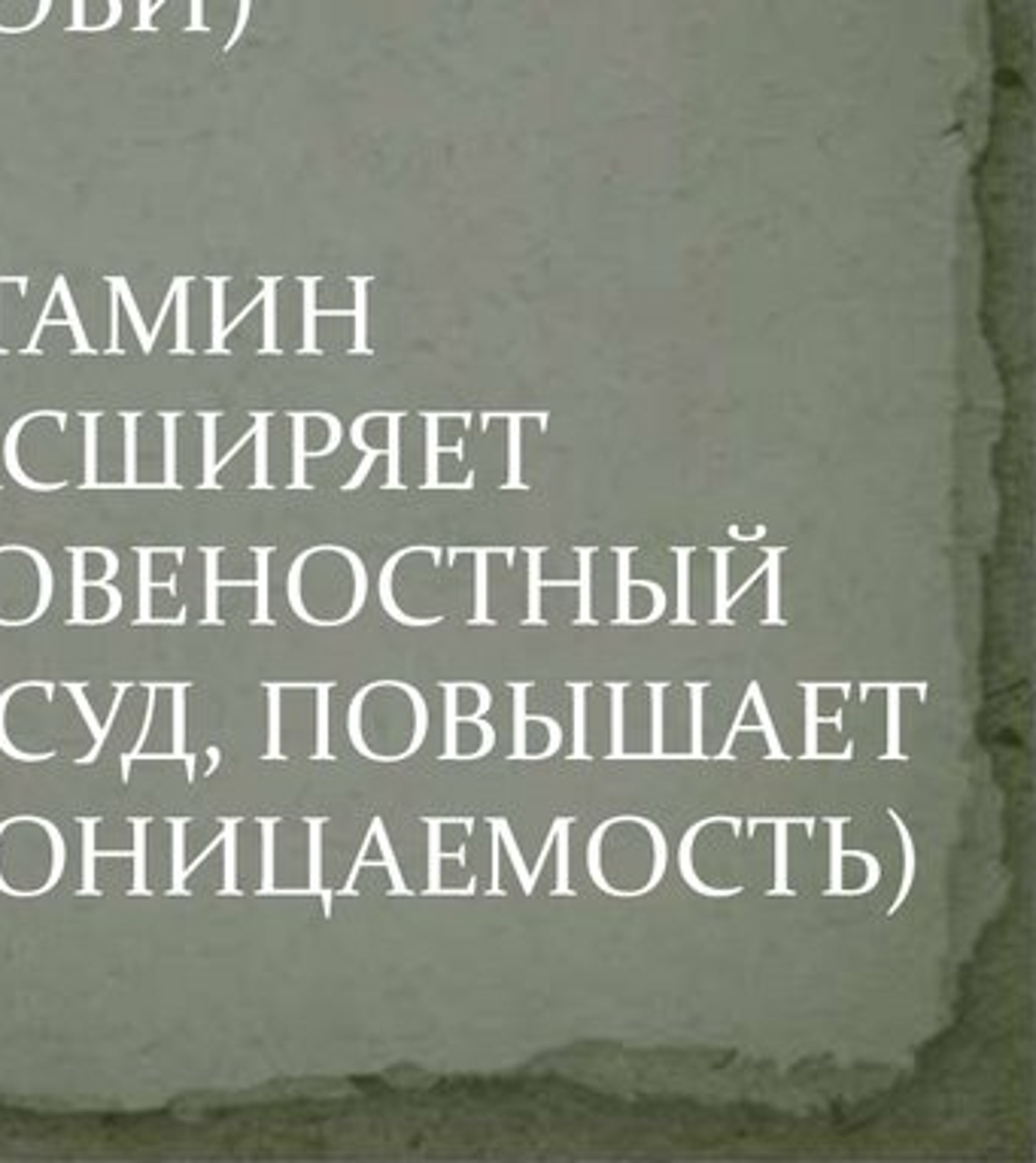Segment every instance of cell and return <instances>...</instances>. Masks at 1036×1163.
<instances>
[{
  "label": "cell",
  "instance_id": "1",
  "mask_svg": "<svg viewBox=\"0 0 1036 1163\" xmlns=\"http://www.w3.org/2000/svg\"><path fill=\"white\" fill-rule=\"evenodd\" d=\"M131 687H134L131 680H116V699H113V708H110V717H107V723L101 727V723L94 720V711H91V705H89V699H86V683H83V680H67V690H71V696L76 699L79 714H83V720L89 723V729H91V735H94L91 750H89L86 757H79L76 765H89V762H94V760L101 757V747H104V742H107V735H110V727H113L116 717H119L122 699H125V693H128Z\"/></svg>",
  "mask_w": 1036,
  "mask_h": 1163
},
{
  "label": "cell",
  "instance_id": "2",
  "mask_svg": "<svg viewBox=\"0 0 1036 1163\" xmlns=\"http://www.w3.org/2000/svg\"><path fill=\"white\" fill-rule=\"evenodd\" d=\"M56 304H58V286H56V280H52V289H49V295H46V304H43V313H40V322H37V328L31 332V340H28V347H25V352H40V340H43V335L49 332V328H56V325H67L71 328V335H74V350L76 352H94V347L89 344V335H86V325H76L74 319H56Z\"/></svg>",
  "mask_w": 1036,
  "mask_h": 1163
},
{
  "label": "cell",
  "instance_id": "3",
  "mask_svg": "<svg viewBox=\"0 0 1036 1163\" xmlns=\"http://www.w3.org/2000/svg\"><path fill=\"white\" fill-rule=\"evenodd\" d=\"M802 693H806V760H821V757H836V760H848L854 754V745L845 747V754H817V723H833V727L842 729V711H836L833 717H821L814 708V696L817 690H824V683H799Z\"/></svg>",
  "mask_w": 1036,
  "mask_h": 1163
},
{
  "label": "cell",
  "instance_id": "4",
  "mask_svg": "<svg viewBox=\"0 0 1036 1163\" xmlns=\"http://www.w3.org/2000/svg\"><path fill=\"white\" fill-rule=\"evenodd\" d=\"M165 687L171 690V708H173V750H171V757L186 762V778L195 784L198 781L195 757L186 754V693H189V683H165Z\"/></svg>",
  "mask_w": 1036,
  "mask_h": 1163
},
{
  "label": "cell",
  "instance_id": "5",
  "mask_svg": "<svg viewBox=\"0 0 1036 1163\" xmlns=\"http://www.w3.org/2000/svg\"><path fill=\"white\" fill-rule=\"evenodd\" d=\"M25 687H43L46 690V696L52 699V696H56V683L52 680H22V683H12V687H7L4 690V696H0V750H4L7 757H12V760H22V762H40V760H49V757H56V754H25V750H19L16 745H9V738H7V729H4V714H7V702L12 699V696H16L19 690H25Z\"/></svg>",
  "mask_w": 1036,
  "mask_h": 1163
},
{
  "label": "cell",
  "instance_id": "6",
  "mask_svg": "<svg viewBox=\"0 0 1036 1163\" xmlns=\"http://www.w3.org/2000/svg\"><path fill=\"white\" fill-rule=\"evenodd\" d=\"M107 286H110V292L119 298V307L128 313V319H131L134 335H138V344H140V350H143V352L156 350V335H153V328H146V322H143L140 310H138V301H134V292H131L128 280H125V277H107Z\"/></svg>",
  "mask_w": 1036,
  "mask_h": 1163
},
{
  "label": "cell",
  "instance_id": "7",
  "mask_svg": "<svg viewBox=\"0 0 1036 1163\" xmlns=\"http://www.w3.org/2000/svg\"><path fill=\"white\" fill-rule=\"evenodd\" d=\"M280 277H262V344L258 352H280V335H277V295H280Z\"/></svg>",
  "mask_w": 1036,
  "mask_h": 1163
},
{
  "label": "cell",
  "instance_id": "8",
  "mask_svg": "<svg viewBox=\"0 0 1036 1163\" xmlns=\"http://www.w3.org/2000/svg\"><path fill=\"white\" fill-rule=\"evenodd\" d=\"M912 683H861V696L872 693V690H888V760H906V754H899V693H903Z\"/></svg>",
  "mask_w": 1036,
  "mask_h": 1163
},
{
  "label": "cell",
  "instance_id": "9",
  "mask_svg": "<svg viewBox=\"0 0 1036 1163\" xmlns=\"http://www.w3.org/2000/svg\"><path fill=\"white\" fill-rule=\"evenodd\" d=\"M717 817H708V820H699V824H693L687 832H684V839H681V875H684V881L693 887V891L697 893H705V896H735V893H742V887H730V891H715V887H705L699 878H697V872H693V857H690V847H693V839L699 836L702 832V827H708V824H715Z\"/></svg>",
  "mask_w": 1036,
  "mask_h": 1163
},
{
  "label": "cell",
  "instance_id": "10",
  "mask_svg": "<svg viewBox=\"0 0 1036 1163\" xmlns=\"http://www.w3.org/2000/svg\"><path fill=\"white\" fill-rule=\"evenodd\" d=\"M140 556V614L134 626H168L173 620L165 617H153V556H156V547H138L134 550Z\"/></svg>",
  "mask_w": 1036,
  "mask_h": 1163
},
{
  "label": "cell",
  "instance_id": "11",
  "mask_svg": "<svg viewBox=\"0 0 1036 1163\" xmlns=\"http://www.w3.org/2000/svg\"><path fill=\"white\" fill-rule=\"evenodd\" d=\"M79 422H83V462H86V477H83V489H101L98 481V422L101 414H79Z\"/></svg>",
  "mask_w": 1036,
  "mask_h": 1163
},
{
  "label": "cell",
  "instance_id": "12",
  "mask_svg": "<svg viewBox=\"0 0 1036 1163\" xmlns=\"http://www.w3.org/2000/svg\"><path fill=\"white\" fill-rule=\"evenodd\" d=\"M274 553V547H253L255 556V617L253 626H274V617L268 611V556Z\"/></svg>",
  "mask_w": 1036,
  "mask_h": 1163
},
{
  "label": "cell",
  "instance_id": "13",
  "mask_svg": "<svg viewBox=\"0 0 1036 1163\" xmlns=\"http://www.w3.org/2000/svg\"><path fill=\"white\" fill-rule=\"evenodd\" d=\"M335 683L332 680H307V690L317 693V754L313 760H335L329 754V693Z\"/></svg>",
  "mask_w": 1036,
  "mask_h": 1163
},
{
  "label": "cell",
  "instance_id": "14",
  "mask_svg": "<svg viewBox=\"0 0 1036 1163\" xmlns=\"http://www.w3.org/2000/svg\"><path fill=\"white\" fill-rule=\"evenodd\" d=\"M189 286H192V280L189 277H176L173 283H171V289H173V313H176V325H173V352H189L192 347H189Z\"/></svg>",
  "mask_w": 1036,
  "mask_h": 1163
},
{
  "label": "cell",
  "instance_id": "15",
  "mask_svg": "<svg viewBox=\"0 0 1036 1163\" xmlns=\"http://www.w3.org/2000/svg\"><path fill=\"white\" fill-rule=\"evenodd\" d=\"M891 814V820L896 824V832H899V839H903V854H906V869H903V884H899V893H896V899L891 902V909H888V914H896L899 911V906H903V902L909 899V891H912V881H915V844H912V836H909V827L903 824V817H899L894 809L888 811Z\"/></svg>",
  "mask_w": 1036,
  "mask_h": 1163
},
{
  "label": "cell",
  "instance_id": "16",
  "mask_svg": "<svg viewBox=\"0 0 1036 1163\" xmlns=\"http://www.w3.org/2000/svg\"><path fill=\"white\" fill-rule=\"evenodd\" d=\"M806 820V817H802ZM769 824H775V891L772 896H781V893H794L787 887V827L790 824H799V820H790V817H772Z\"/></svg>",
  "mask_w": 1036,
  "mask_h": 1163
},
{
  "label": "cell",
  "instance_id": "17",
  "mask_svg": "<svg viewBox=\"0 0 1036 1163\" xmlns=\"http://www.w3.org/2000/svg\"><path fill=\"white\" fill-rule=\"evenodd\" d=\"M76 824L83 827V847H86V860H83V887H79L76 891V896H101V887L94 884V851H98V847H94V827H98V820L94 817H76Z\"/></svg>",
  "mask_w": 1036,
  "mask_h": 1163
},
{
  "label": "cell",
  "instance_id": "18",
  "mask_svg": "<svg viewBox=\"0 0 1036 1163\" xmlns=\"http://www.w3.org/2000/svg\"><path fill=\"white\" fill-rule=\"evenodd\" d=\"M225 277H210V304H213V317H210V352H225Z\"/></svg>",
  "mask_w": 1036,
  "mask_h": 1163
},
{
  "label": "cell",
  "instance_id": "19",
  "mask_svg": "<svg viewBox=\"0 0 1036 1163\" xmlns=\"http://www.w3.org/2000/svg\"><path fill=\"white\" fill-rule=\"evenodd\" d=\"M842 827H845V820L830 817V887L824 891V896H845V887H842V857H845Z\"/></svg>",
  "mask_w": 1036,
  "mask_h": 1163
},
{
  "label": "cell",
  "instance_id": "20",
  "mask_svg": "<svg viewBox=\"0 0 1036 1163\" xmlns=\"http://www.w3.org/2000/svg\"><path fill=\"white\" fill-rule=\"evenodd\" d=\"M258 824H262V887H258V893L262 896L283 893L274 887V829H277L280 820L277 817H271V820L262 817Z\"/></svg>",
  "mask_w": 1036,
  "mask_h": 1163
},
{
  "label": "cell",
  "instance_id": "21",
  "mask_svg": "<svg viewBox=\"0 0 1036 1163\" xmlns=\"http://www.w3.org/2000/svg\"><path fill=\"white\" fill-rule=\"evenodd\" d=\"M134 824V887L131 893L134 896H146L149 893V884H146V817H131Z\"/></svg>",
  "mask_w": 1036,
  "mask_h": 1163
},
{
  "label": "cell",
  "instance_id": "22",
  "mask_svg": "<svg viewBox=\"0 0 1036 1163\" xmlns=\"http://www.w3.org/2000/svg\"><path fill=\"white\" fill-rule=\"evenodd\" d=\"M204 556H207V617L204 623L207 626H222L220 617V556H222V547H204Z\"/></svg>",
  "mask_w": 1036,
  "mask_h": 1163
},
{
  "label": "cell",
  "instance_id": "23",
  "mask_svg": "<svg viewBox=\"0 0 1036 1163\" xmlns=\"http://www.w3.org/2000/svg\"><path fill=\"white\" fill-rule=\"evenodd\" d=\"M255 422V481L253 489H268V429H271V414H253Z\"/></svg>",
  "mask_w": 1036,
  "mask_h": 1163
},
{
  "label": "cell",
  "instance_id": "24",
  "mask_svg": "<svg viewBox=\"0 0 1036 1163\" xmlns=\"http://www.w3.org/2000/svg\"><path fill=\"white\" fill-rule=\"evenodd\" d=\"M310 824V884L304 896H320L322 893V827H325V817L320 820H307Z\"/></svg>",
  "mask_w": 1036,
  "mask_h": 1163
},
{
  "label": "cell",
  "instance_id": "25",
  "mask_svg": "<svg viewBox=\"0 0 1036 1163\" xmlns=\"http://www.w3.org/2000/svg\"><path fill=\"white\" fill-rule=\"evenodd\" d=\"M298 283H302V289H304V344H302V352H317L320 350V344H317V286H320V280L317 277H302Z\"/></svg>",
  "mask_w": 1036,
  "mask_h": 1163
},
{
  "label": "cell",
  "instance_id": "26",
  "mask_svg": "<svg viewBox=\"0 0 1036 1163\" xmlns=\"http://www.w3.org/2000/svg\"><path fill=\"white\" fill-rule=\"evenodd\" d=\"M265 693H268V754L265 760H283L280 754V693H283V683H265Z\"/></svg>",
  "mask_w": 1036,
  "mask_h": 1163
},
{
  "label": "cell",
  "instance_id": "27",
  "mask_svg": "<svg viewBox=\"0 0 1036 1163\" xmlns=\"http://www.w3.org/2000/svg\"><path fill=\"white\" fill-rule=\"evenodd\" d=\"M238 817H222L220 827H222V836L220 842L225 844V884H222V896H235L238 893V884H235V844H238Z\"/></svg>",
  "mask_w": 1036,
  "mask_h": 1163
},
{
  "label": "cell",
  "instance_id": "28",
  "mask_svg": "<svg viewBox=\"0 0 1036 1163\" xmlns=\"http://www.w3.org/2000/svg\"><path fill=\"white\" fill-rule=\"evenodd\" d=\"M146 687V693H149V702H146V714H143V729H140V735H138V742H134V747H131V754H122V781H128V775H131V762L134 760H140V754H143V745H146V738H149V729H153V717H156V693H158V683H143Z\"/></svg>",
  "mask_w": 1036,
  "mask_h": 1163
},
{
  "label": "cell",
  "instance_id": "29",
  "mask_svg": "<svg viewBox=\"0 0 1036 1163\" xmlns=\"http://www.w3.org/2000/svg\"><path fill=\"white\" fill-rule=\"evenodd\" d=\"M122 426H125V481L119 486L134 489L138 486V419L140 414H122Z\"/></svg>",
  "mask_w": 1036,
  "mask_h": 1163
},
{
  "label": "cell",
  "instance_id": "30",
  "mask_svg": "<svg viewBox=\"0 0 1036 1163\" xmlns=\"http://www.w3.org/2000/svg\"><path fill=\"white\" fill-rule=\"evenodd\" d=\"M176 422H180V414H161V432H165V477H161V486H180L176 483Z\"/></svg>",
  "mask_w": 1036,
  "mask_h": 1163
},
{
  "label": "cell",
  "instance_id": "31",
  "mask_svg": "<svg viewBox=\"0 0 1036 1163\" xmlns=\"http://www.w3.org/2000/svg\"><path fill=\"white\" fill-rule=\"evenodd\" d=\"M216 426H220V414H204L201 417V432H204V489H216L213 477V462H216Z\"/></svg>",
  "mask_w": 1036,
  "mask_h": 1163
},
{
  "label": "cell",
  "instance_id": "32",
  "mask_svg": "<svg viewBox=\"0 0 1036 1163\" xmlns=\"http://www.w3.org/2000/svg\"><path fill=\"white\" fill-rule=\"evenodd\" d=\"M429 824V891L426 893H444L441 891V860H444V854H441V827H444V820H426Z\"/></svg>",
  "mask_w": 1036,
  "mask_h": 1163
},
{
  "label": "cell",
  "instance_id": "33",
  "mask_svg": "<svg viewBox=\"0 0 1036 1163\" xmlns=\"http://www.w3.org/2000/svg\"><path fill=\"white\" fill-rule=\"evenodd\" d=\"M189 824L186 817H176V820H171V829H173V854H171V860H173V872H171V893H180V896H186L189 891H186V866H183V827Z\"/></svg>",
  "mask_w": 1036,
  "mask_h": 1163
},
{
  "label": "cell",
  "instance_id": "34",
  "mask_svg": "<svg viewBox=\"0 0 1036 1163\" xmlns=\"http://www.w3.org/2000/svg\"><path fill=\"white\" fill-rule=\"evenodd\" d=\"M514 690V760H526V732H523V714H526V690L529 683H511Z\"/></svg>",
  "mask_w": 1036,
  "mask_h": 1163
},
{
  "label": "cell",
  "instance_id": "35",
  "mask_svg": "<svg viewBox=\"0 0 1036 1163\" xmlns=\"http://www.w3.org/2000/svg\"><path fill=\"white\" fill-rule=\"evenodd\" d=\"M456 693H459V683H444V714H447V732H444V760H459L462 754H456Z\"/></svg>",
  "mask_w": 1036,
  "mask_h": 1163
},
{
  "label": "cell",
  "instance_id": "36",
  "mask_svg": "<svg viewBox=\"0 0 1036 1163\" xmlns=\"http://www.w3.org/2000/svg\"><path fill=\"white\" fill-rule=\"evenodd\" d=\"M371 829H374V839L380 842V851H384V866H386L389 878H392V893H411V891H407V887H404V881H402V872H399V863H395L392 844H389V839H386V827H384V820L374 817V820H371Z\"/></svg>",
  "mask_w": 1036,
  "mask_h": 1163
},
{
  "label": "cell",
  "instance_id": "37",
  "mask_svg": "<svg viewBox=\"0 0 1036 1163\" xmlns=\"http://www.w3.org/2000/svg\"><path fill=\"white\" fill-rule=\"evenodd\" d=\"M489 824H493V832L496 836L508 844V851H511V860H514V869H517V878H520V887L526 893H533L535 891V881H533V875L526 872V866H523V857H520V851H517V844H514V839H511V827H508V820H489Z\"/></svg>",
  "mask_w": 1036,
  "mask_h": 1163
},
{
  "label": "cell",
  "instance_id": "38",
  "mask_svg": "<svg viewBox=\"0 0 1036 1163\" xmlns=\"http://www.w3.org/2000/svg\"><path fill=\"white\" fill-rule=\"evenodd\" d=\"M751 702L757 705V714H760V732L766 735V742H769V757L772 760H781L784 754H781V745H779V735H775V723H772V717H769V708H766V702H763V693H760V683L754 680L751 687Z\"/></svg>",
  "mask_w": 1036,
  "mask_h": 1163
},
{
  "label": "cell",
  "instance_id": "39",
  "mask_svg": "<svg viewBox=\"0 0 1036 1163\" xmlns=\"http://www.w3.org/2000/svg\"><path fill=\"white\" fill-rule=\"evenodd\" d=\"M623 690H626V683H611V696H615V702H611V760H620L623 757Z\"/></svg>",
  "mask_w": 1036,
  "mask_h": 1163
},
{
  "label": "cell",
  "instance_id": "40",
  "mask_svg": "<svg viewBox=\"0 0 1036 1163\" xmlns=\"http://www.w3.org/2000/svg\"><path fill=\"white\" fill-rule=\"evenodd\" d=\"M568 824L571 820L563 817L560 829H556V844H560V863H556V887L553 896H571L575 891L568 887Z\"/></svg>",
  "mask_w": 1036,
  "mask_h": 1163
},
{
  "label": "cell",
  "instance_id": "41",
  "mask_svg": "<svg viewBox=\"0 0 1036 1163\" xmlns=\"http://www.w3.org/2000/svg\"><path fill=\"white\" fill-rule=\"evenodd\" d=\"M617 553V571H620V590H617V617H615V623L620 626V623H635L633 617H630V553L633 550H615Z\"/></svg>",
  "mask_w": 1036,
  "mask_h": 1163
},
{
  "label": "cell",
  "instance_id": "42",
  "mask_svg": "<svg viewBox=\"0 0 1036 1163\" xmlns=\"http://www.w3.org/2000/svg\"><path fill=\"white\" fill-rule=\"evenodd\" d=\"M779 556H781V550H766V563H763V568H766V574H769V611H766V623H772V626H781L784 620H781V614H779Z\"/></svg>",
  "mask_w": 1036,
  "mask_h": 1163
},
{
  "label": "cell",
  "instance_id": "43",
  "mask_svg": "<svg viewBox=\"0 0 1036 1163\" xmlns=\"http://www.w3.org/2000/svg\"><path fill=\"white\" fill-rule=\"evenodd\" d=\"M107 7H110V16L101 22V31H110V27H116L119 19H122V12H125L122 0H107ZM67 31H86V0H74V22L67 25Z\"/></svg>",
  "mask_w": 1036,
  "mask_h": 1163
},
{
  "label": "cell",
  "instance_id": "44",
  "mask_svg": "<svg viewBox=\"0 0 1036 1163\" xmlns=\"http://www.w3.org/2000/svg\"><path fill=\"white\" fill-rule=\"evenodd\" d=\"M353 286H356V344H353V350L356 352H368V319H365V310H368V280L365 277H356L353 280Z\"/></svg>",
  "mask_w": 1036,
  "mask_h": 1163
},
{
  "label": "cell",
  "instance_id": "45",
  "mask_svg": "<svg viewBox=\"0 0 1036 1163\" xmlns=\"http://www.w3.org/2000/svg\"><path fill=\"white\" fill-rule=\"evenodd\" d=\"M669 683H648V690L653 696V750H650V760L666 757L663 754V693Z\"/></svg>",
  "mask_w": 1036,
  "mask_h": 1163
},
{
  "label": "cell",
  "instance_id": "46",
  "mask_svg": "<svg viewBox=\"0 0 1036 1163\" xmlns=\"http://www.w3.org/2000/svg\"><path fill=\"white\" fill-rule=\"evenodd\" d=\"M571 693H575V747H571V760H587V750H584V693H587V683H568Z\"/></svg>",
  "mask_w": 1036,
  "mask_h": 1163
},
{
  "label": "cell",
  "instance_id": "47",
  "mask_svg": "<svg viewBox=\"0 0 1036 1163\" xmlns=\"http://www.w3.org/2000/svg\"><path fill=\"white\" fill-rule=\"evenodd\" d=\"M715 556H717V611H715V620L712 623H724V626H732V620H730V614H727V556H730V550H715Z\"/></svg>",
  "mask_w": 1036,
  "mask_h": 1163
},
{
  "label": "cell",
  "instance_id": "48",
  "mask_svg": "<svg viewBox=\"0 0 1036 1163\" xmlns=\"http://www.w3.org/2000/svg\"><path fill=\"white\" fill-rule=\"evenodd\" d=\"M590 553L593 550H578L581 556V614L575 623H596L593 614H590Z\"/></svg>",
  "mask_w": 1036,
  "mask_h": 1163
},
{
  "label": "cell",
  "instance_id": "49",
  "mask_svg": "<svg viewBox=\"0 0 1036 1163\" xmlns=\"http://www.w3.org/2000/svg\"><path fill=\"white\" fill-rule=\"evenodd\" d=\"M708 683H690L693 696V754L690 757H705L702 754V693Z\"/></svg>",
  "mask_w": 1036,
  "mask_h": 1163
},
{
  "label": "cell",
  "instance_id": "50",
  "mask_svg": "<svg viewBox=\"0 0 1036 1163\" xmlns=\"http://www.w3.org/2000/svg\"><path fill=\"white\" fill-rule=\"evenodd\" d=\"M477 556V611L471 623H489L486 617V550H474Z\"/></svg>",
  "mask_w": 1036,
  "mask_h": 1163
},
{
  "label": "cell",
  "instance_id": "51",
  "mask_svg": "<svg viewBox=\"0 0 1036 1163\" xmlns=\"http://www.w3.org/2000/svg\"><path fill=\"white\" fill-rule=\"evenodd\" d=\"M678 556H681V565H678L681 586H678V617H675V623L684 626V623H697L690 617V608H687V556H690V550H678Z\"/></svg>",
  "mask_w": 1036,
  "mask_h": 1163
},
{
  "label": "cell",
  "instance_id": "52",
  "mask_svg": "<svg viewBox=\"0 0 1036 1163\" xmlns=\"http://www.w3.org/2000/svg\"><path fill=\"white\" fill-rule=\"evenodd\" d=\"M538 553L541 550H529V556H533V563H529V574H533V586H529V614H526V623L529 626H535V623H544L541 620V608H538V586H541V581H538Z\"/></svg>",
  "mask_w": 1036,
  "mask_h": 1163
},
{
  "label": "cell",
  "instance_id": "53",
  "mask_svg": "<svg viewBox=\"0 0 1036 1163\" xmlns=\"http://www.w3.org/2000/svg\"><path fill=\"white\" fill-rule=\"evenodd\" d=\"M250 9H253V0H238L235 27H231V34H228V40H225L222 52H231V49H235V43H238V40L243 37V31H247V25H250Z\"/></svg>",
  "mask_w": 1036,
  "mask_h": 1163
},
{
  "label": "cell",
  "instance_id": "54",
  "mask_svg": "<svg viewBox=\"0 0 1036 1163\" xmlns=\"http://www.w3.org/2000/svg\"><path fill=\"white\" fill-rule=\"evenodd\" d=\"M4 286H19V289H25L28 280L25 277H4L0 280V289H4ZM0 307H4V292H0ZM0 352H4V310H0Z\"/></svg>",
  "mask_w": 1036,
  "mask_h": 1163
},
{
  "label": "cell",
  "instance_id": "55",
  "mask_svg": "<svg viewBox=\"0 0 1036 1163\" xmlns=\"http://www.w3.org/2000/svg\"><path fill=\"white\" fill-rule=\"evenodd\" d=\"M189 31H201V34H207L210 27L204 25V0H192V25H186Z\"/></svg>",
  "mask_w": 1036,
  "mask_h": 1163
},
{
  "label": "cell",
  "instance_id": "56",
  "mask_svg": "<svg viewBox=\"0 0 1036 1163\" xmlns=\"http://www.w3.org/2000/svg\"><path fill=\"white\" fill-rule=\"evenodd\" d=\"M158 25H153V4L149 0H140V25L138 31H156Z\"/></svg>",
  "mask_w": 1036,
  "mask_h": 1163
},
{
  "label": "cell",
  "instance_id": "57",
  "mask_svg": "<svg viewBox=\"0 0 1036 1163\" xmlns=\"http://www.w3.org/2000/svg\"><path fill=\"white\" fill-rule=\"evenodd\" d=\"M207 757H210V769H207V775H213V772H216V765H220V760H222V750L216 747V745H210V747H207Z\"/></svg>",
  "mask_w": 1036,
  "mask_h": 1163
}]
</instances>
